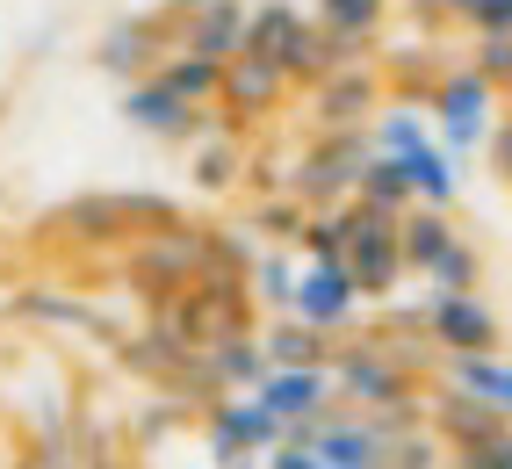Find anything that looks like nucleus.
I'll list each match as a JSON object with an SVG mask.
<instances>
[{
    "label": "nucleus",
    "mask_w": 512,
    "mask_h": 469,
    "mask_svg": "<svg viewBox=\"0 0 512 469\" xmlns=\"http://www.w3.org/2000/svg\"><path fill=\"white\" fill-rule=\"evenodd\" d=\"M15 318H44V325H87V332H101V311L80 304V296H58V289L15 296Z\"/></svg>",
    "instance_id": "obj_33"
},
{
    "label": "nucleus",
    "mask_w": 512,
    "mask_h": 469,
    "mask_svg": "<svg viewBox=\"0 0 512 469\" xmlns=\"http://www.w3.org/2000/svg\"><path fill=\"white\" fill-rule=\"evenodd\" d=\"M448 462H455V469H512V419H505L498 433H484L476 448H455Z\"/></svg>",
    "instance_id": "obj_35"
},
{
    "label": "nucleus",
    "mask_w": 512,
    "mask_h": 469,
    "mask_svg": "<svg viewBox=\"0 0 512 469\" xmlns=\"http://www.w3.org/2000/svg\"><path fill=\"white\" fill-rule=\"evenodd\" d=\"M260 469H325V462L303 448V441H282V448H267V455H260Z\"/></svg>",
    "instance_id": "obj_40"
},
{
    "label": "nucleus",
    "mask_w": 512,
    "mask_h": 469,
    "mask_svg": "<svg viewBox=\"0 0 512 469\" xmlns=\"http://www.w3.org/2000/svg\"><path fill=\"white\" fill-rule=\"evenodd\" d=\"M253 282L246 275H202L174 311H159V318H174L181 325V340L188 347H217L231 340V332H253Z\"/></svg>",
    "instance_id": "obj_6"
},
{
    "label": "nucleus",
    "mask_w": 512,
    "mask_h": 469,
    "mask_svg": "<svg viewBox=\"0 0 512 469\" xmlns=\"http://www.w3.org/2000/svg\"><path fill=\"white\" fill-rule=\"evenodd\" d=\"M181 224V210L166 195H138V188H101V195H65V203L44 217V239L51 246H80V253H123L138 246L145 231Z\"/></svg>",
    "instance_id": "obj_1"
},
{
    "label": "nucleus",
    "mask_w": 512,
    "mask_h": 469,
    "mask_svg": "<svg viewBox=\"0 0 512 469\" xmlns=\"http://www.w3.org/2000/svg\"><path fill=\"white\" fill-rule=\"evenodd\" d=\"M224 65L231 58H202V51H174L159 65V80L181 94L188 109H217V94H224Z\"/></svg>",
    "instance_id": "obj_28"
},
{
    "label": "nucleus",
    "mask_w": 512,
    "mask_h": 469,
    "mask_svg": "<svg viewBox=\"0 0 512 469\" xmlns=\"http://www.w3.org/2000/svg\"><path fill=\"white\" fill-rule=\"evenodd\" d=\"M462 239V231H455V210H433V203H412V210H404L397 217V246H404V267H412V282L426 275V267L440 260V253H448Z\"/></svg>",
    "instance_id": "obj_20"
},
{
    "label": "nucleus",
    "mask_w": 512,
    "mask_h": 469,
    "mask_svg": "<svg viewBox=\"0 0 512 469\" xmlns=\"http://www.w3.org/2000/svg\"><path fill=\"white\" fill-rule=\"evenodd\" d=\"M296 102V87H289V73L275 58H253V51H238L231 65H224V94H217V123L224 130H238L246 138L253 123H267V116H282Z\"/></svg>",
    "instance_id": "obj_10"
},
{
    "label": "nucleus",
    "mask_w": 512,
    "mask_h": 469,
    "mask_svg": "<svg viewBox=\"0 0 512 469\" xmlns=\"http://www.w3.org/2000/svg\"><path fill=\"white\" fill-rule=\"evenodd\" d=\"M469 65L484 73L498 94H512V29H491V37H469Z\"/></svg>",
    "instance_id": "obj_34"
},
{
    "label": "nucleus",
    "mask_w": 512,
    "mask_h": 469,
    "mask_svg": "<svg viewBox=\"0 0 512 469\" xmlns=\"http://www.w3.org/2000/svg\"><path fill=\"white\" fill-rule=\"evenodd\" d=\"M202 441H210V462L224 469V462H238V455H267V448H282L289 441V426L260 405L253 390H231V397H217V405H202Z\"/></svg>",
    "instance_id": "obj_9"
},
{
    "label": "nucleus",
    "mask_w": 512,
    "mask_h": 469,
    "mask_svg": "<svg viewBox=\"0 0 512 469\" xmlns=\"http://www.w3.org/2000/svg\"><path fill=\"white\" fill-rule=\"evenodd\" d=\"M332 390L361 412H390V405H419L426 397V376H412L375 332H347L332 354Z\"/></svg>",
    "instance_id": "obj_4"
},
{
    "label": "nucleus",
    "mask_w": 512,
    "mask_h": 469,
    "mask_svg": "<svg viewBox=\"0 0 512 469\" xmlns=\"http://www.w3.org/2000/svg\"><path fill=\"white\" fill-rule=\"evenodd\" d=\"M303 217H311V210H303L289 188H282V195H253V217H246V231H253L260 246H296Z\"/></svg>",
    "instance_id": "obj_32"
},
{
    "label": "nucleus",
    "mask_w": 512,
    "mask_h": 469,
    "mask_svg": "<svg viewBox=\"0 0 512 469\" xmlns=\"http://www.w3.org/2000/svg\"><path fill=\"white\" fill-rule=\"evenodd\" d=\"M462 29H469V37H491V29H512V0H469V8H462Z\"/></svg>",
    "instance_id": "obj_37"
},
{
    "label": "nucleus",
    "mask_w": 512,
    "mask_h": 469,
    "mask_svg": "<svg viewBox=\"0 0 512 469\" xmlns=\"http://www.w3.org/2000/svg\"><path fill=\"white\" fill-rule=\"evenodd\" d=\"M498 426H505V412L484 405V397H469V390H455V383H440V390L426 397V433H433L448 455H455V448H476V441L498 433Z\"/></svg>",
    "instance_id": "obj_16"
},
{
    "label": "nucleus",
    "mask_w": 512,
    "mask_h": 469,
    "mask_svg": "<svg viewBox=\"0 0 512 469\" xmlns=\"http://www.w3.org/2000/svg\"><path fill=\"white\" fill-rule=\"evenodd\" d=\"M383 65L375 58H354L339 65V73H325L318 87H303V116H311V130H368L375 116H383Z\"/></svg>",
    "instance_id": "obj_8"
},
{
    "label": "nucleus",
    "mask_w": 512,
    "mask_h": 469,
    "mask_svg": "<svg viewBox=\"0 0 512 469\" xmlns=\"http://www.w3.org/2000/svg\"><path fill=\"white\" fill-rule=\"evenodd\" d=\"M0 210H8V181H0Z\"/></svg>",
    "instance_id": "obj_45"
},
{
    "label": "nucleus",
    "mask_w": 512,
    "mask_h": 469,
    "mask_svg": "<svg viewBox=\"0 0 512 469\" xmlns=\"http://www.w3.org/2000/svg\"><path fill=\"white\" fill-rule=\"evenodd\" d=\"M15 469H44V462H37V455H22V462H15Z\"/></svg>",
    "instance_id": "obj_43"
},
{
    "label": "nucleus",
    "mask_w": 512,
    "mask_h": 469,
    "mask_svg": "<svg viewBox=\"0 0 512 469\" xmlns=\"http://www.w3.org/2000/svg\"><path fill=\"white\" fill-rule=\"evenodd\" d=\"M296 275H303V253L296 246H260L253 253V304L260 311H275V318H289L296 311Z\"/></svg>",
    "instance_id": "obj_27"
},
{
    "label": "nucleus",
    "mask_w": 512,
    "mask_h": 469,
    "mask_svg": "<svg viewBox=\"0 0 512 469\" xmlns=\"http://www.w3.org/2000/svg\"><path fill=\"white\" fill-rule=\"evenodd\" d=\"M224 469H260V462H253V455H238V462H224Z\"/></svg>",
    "instance_id": "obj_42"
},
{
    "label": "nucleus",
    "mask_w": 512,
    "mask_h": 469,
    "mask_svg": "<svg viewBox=\"0 0 512 469\" xmlns=\"http://www.w3.org/2000/svg\"><path fill=\"white\" fill-rule=\"evenodd\" d=\"M166 58H174L166 8H159V15H116V22L94 37V65H101L109 80H123V87H130V80H152Z\"/></svg>",
    "instance_id": "obj_13"
},
{
    "label": "nucleus",
    "mask_w": 512,
    "mask_h": 469,
    "mask_svg": "<svg viewBox=\"0 0 512 469\" xmlns=\"http://www.w3.org/2000/svg\"><path fill=\"white\" fill-rule=\"evenodd\" d=\"M318 29H332V37H347L354 51H375L383 44V29L397 15V0H311Z\"/></svg>",
    "instance_id": "obj_23"
},
{
    "label": "nucleus",
    "mask_w": 512,
    "mask_h": 469,
    "mask_svg": "<svg viewBox=\"0 0 512 469\" xmlns=\"http://www.w3.org/2000/svg\"><path fill=\"white\" fill-rule=\"evenodd\" d=\"M303 37H311V0H253V15H246V51L253 58L289 65V51Z\"/></svg>",
    "instance_id": "obj_18"
},
{
    "label": "nucleus",
    "mask_w": 512,
    "mask_h": 469,
    "mask_svg": "<svg viewBox=\"0 0 512 469\" xmlns=\"http://www.w3.org/2000/svg\"><path fill=\"white\" fill-rule=\"evenodd\" d=\"M246 188L253 195H282L289 188V159L267 152V145H246Z\"/></svg>",
    "instance_id": "obj_36"
},
{
    "label": "nucleus",
    "mask_w": 512,
    "mask_h": 469,
    "mask_svg": "<svg viewBox=\"0 0 512 469\" xmlns=\"http://www.w3.org/2000/svg\"><path fill=\"white\" fill-rule=\"evenodd\" d=\"M397 166L412 174V195H419V203H433V210H455V195H462V159H455L448 145H440V130H433V138H426L419 152H404Z\"/></svg>",
    "instance_id": "obj_22"
},
{
    "label": "nucleus",
    "mask_w": 512,
    "mask_h": 469,
    "mask_svg": "<svg viewBox=\"0 0 512 469\" xmlns=\"http://www.w3.org/2000/svg\"><path fill=\"white\" fill-rule=\"evenodd\" d=\"M246 15L253 0H202V8H166V29H174V51L238 58L246 51Z\"/></svg>",
    "instance_id": "obj_15"
},
{
    "label": "nucleus",
    "mask_w": 512,
    "mask_h": 469,
    "mask_svg": "<svg viewBox=\"0 0 512 469\" xmlns=\"http://www.w3.org/2000/svg\"><path fill=\"white\" fill-rule=\"evenodd\" d=\"M426 296H462V289H484V246L476 239H455L448 253H440L433 267H426Z\"/></svg>",
    "instance_id": "obj_31"
},
{
    "label": "nucleus",
    "mask_w": 512,
    "mask_h": 469,
    "mask_svg": "<svg viewBox=\"0 0 512 469\" xmlns=\"http://www.w3.org/2000/svg\"><path fill=\"white\" fill-rule=\"evenodd\" d=\"M375 65H383V94H390V102H412V109H426L433 87H440V73H448V58L426 51V44H404V51L375 58Z\"/></svg>",
    "instance_id": "obj_21"
},
{
    "label": "nucleus",
    "mask_w": 512,
    "mask_h": 469,
    "mask_svg": "<svg viewBox=\"0 0 512 469\" xmlns=\"http://www.w3.org/2000/svg\"><path fill=\"white\" fill-rule=\"evenodd\" d=\"M202 368H210L217 397H231V390H253V383L267 376V347H260V332H231V340L202 347Z\"/></svg>",
    "instance_id": "obj_25"
},
{
    "label": "nucleus",
    "mask_w": 512,
    "mask_h": 469,
    "mask_svg": "<svg viewBox=\"0 0 512 469\" xmlns=\"http://www.w3.org/2000/svg\"><path fill=\"white\" fill-rule=\"evenodd\" d=\"M289 318L332 332V340H347L354 318H361V289H354V275H347V260H303V275H296V311H289Z\"/></svg>",
    "instance_id": "obj_14"
},
{
    "label": "nucleus",
    "mask_w": 512,
    "mask_h": 469,
    "mask_svg": "<svg viewBox=\"0 0 512 469\" xmlns=\"http://www.w3.org/2000/svg\"><path fill=\"white\" fill-rule=\"evenodd\" d=\"M188 181L202 195H231V188H246V138L238 130H210V138H195L188 145Z\"/></svg>",
    "instance_id": "obj_19"
},
{
    "label": "nucleus",
    "mask_w": 512,
    "mask_h": 469,
    "mask_svg": "<svg viewBox=\"0 0 512 469\" xmlns=\"http://www.w3.org/2000/svg\"><path fill=\"white\" fill-rule=\"evenodd\" d=\"M484 152H491V174L512 188V116H498V123H491V145H484Z\"/></svg>",
    "instance_id": "obj_39"
},
{
    "label": "nucleus",
    "mask_w": 512,
    "mask_h": 469,
    "mask_svg": "<svg viewBox=\"0 0 512 469\" xmlns=\"http://www.w3.org/2000/svg\"><path fill=\"white\" fill-rule=\"evenodd\" d=\"M166 8H202V0H166Z\"/></svg>",
    "instance_id": "obj_44"
},
{
    "label": "nucleus",
    "mask_w": 512,
    "mask_h": 469,
    "mask_svg": "<svg viewBox=\"0 0 512 469\" xmlns=\"http://www.w3.org/2000/svg\"><path fill=\"white\" fill-rule=\"evenodd\" d=\"M347 275H354V289H361V304H375V311H383L390 296L412 282V267H404V246H397V217H390V210H361V203H354Z\"/></svg>",
    "instance_id": "obj_7"
},
{
    "label": "nucleus",
    "mask_w": 512,
    "mask_h": 469,
    "mask_svg": "<svg viewBox=\"0 0 512 469\" xmlns=\"http://www.w3.org/2000/svg\"><path fill=\"white\" fill-rule=\"evenodd\" d=\"M383 469H440V441L433 433H412V441H397Z\"/></svg>",
    "instance_id": "obj_38"
},
{
    "label": "nucleus",
    "mask_w": 512,
    "mask_h": 469,
    "mask_svg": "<svg viewBox=\"0 0 512 469\" xmlns=\"http://www.w3.org/2000/svg\"><path fill=\"white\" fill-rule=\"evenodd\" d=\"M202 282V224H166V231H145L138 246H123V289L152 311H174L181 296Z\"/></svg>",
    "instance_id": "obj_2"
},
{
    "label": "nucleus",
    "mask_w": 512,
    "mask_h": 469,
    "mask_svg": "<svg viewBox=\"0 0 512 469\" xmlns=\"http://www.w3.org/2000/svg\"><path fill=\"white\" fill-rule=\"evenodd\" d=\"M354 203H361V210H390V217H404L419 195H412V174H404L397 159L375 152V159L361 166V181H354Z\"/></svg>",
    "instance_id": "obj_29"
},
{
    "label": "nucleus",
    "mask_w": 512,
    "mask_h": 469,
    "mask_svg": "<svg viewBox=\"0 0 512 469\" xmlns=\"http://www.w3.org/2000/svg\"><path fill=\"white\" fill-rule=\"evenodd\" d=\"M253 397H260L282 426L318 419V412L332 405V368H267V376L253 383Z\"/></svg>",
    "instance_id": "obj_17"
},
{
    "label": "nucleus",
    "mask_w": 512,
    "mask_h": 469,
    "mask_svg": "<svg viewBox=\"0 0 512 469\" xmlns=\"http://www.w3.org/2000/svg\"><path fill=\"white\" fill-rule=\"evenodd\" d=\"M440 8H448V22H462V8H469V0H440Z\"/></svg>",
    "instance_id": "obj_41"
},
{
    "label": "nucleus",
    "mask_w": 512,
    "mask_h": 469,
    "mask_svg": "<svg viewBox=\"0 0 512 469\" xmlns=\"http://www.w3.org/2000/svg\"><path fill=\"white\" fill-rule=\"evenodd\" d=\"M260 347H267V368H332L339 340L318 325H303V318H275L260 332Z\"/></svg>",
    "instance_id": "obj_24"
},
{
    "label": "nucleus",
    "mask_w": 512,
    "mask_h": 469,
    "mask_svg": "<svg viewBox=\"0 0 512 469\" xmlns=\"http://www.w3.org/2000/svg\"><path fill=\"white\" fill-rule=\"evenodd\" d=\"M347 239H354V203H332V210H311L296 231V253L303 260H347Z\"/></svg>",
    "instance_id": "obj_30"
},
{
    "label": "nucleus",
    "mask_w": 512,
    "mask_h": 469,
    "mask_svg": "<svg viewBox=\"0 0 512 469\" xmlns=\"http://www.w3.org/2000/svg\"><path fill=\"white\" fill-rule=\"evenodd\" d=\"M426 116H433L440 145H448L455 159H462V152H484V145H491V123H498V87H491L484 73H476L469 58H455L448 73H440V87H433Z\"/></svg>",
    "instance_id": "obj_5"
},
{
    "label": "nucleus",
    "mask_w": 512,
    "mask_h": 469,
    "mask_svg": "<svg viewBox=\"0 0 512 469\" xmlns=\"http://www.w3.org/2000/svg\"><path fill=\"white\" fill-rule=\"evenodd\" d=\"M440 383H455L469 397H484V405H498L512 419V354H462V361H440Z\"/></svg>",
    "instance_id": "obj_26"
},
{
    "label": "nucleus",
    "mask_w": 512,
    "mask_h": 469,
    "mask_svg": "<svg viewBox=\"0 0 512 469\" xmlns=\"http://www.w3.org/2000/svg\"><path fill=\"white\" fill-rule=\"evenodd\" d=\"M368 159H375V130H311V145L289 152V195L303 210L354 203V181Z\"/></svg>",
    "instance_id": "obj_3"
},
{
    "label": "nucleus",
    "mask_w": 512,
    "mask_h": 469,
    "mask_svg": "<svg viewBox=\"0 0 512 469\" xmlns=\"http://www.w3.org/2000/svg\"><path fill=\"white\" fill-rule=\"evenodd\" d=\"M426 332L440 361H462V354H498L505 347V318L484 289H462V296H426Z\"/></svg>",
    "instance_id": "obj_12"
},
{
    "label": "nucleus",
    "mask_w": 512,
    "mask_h": 469,
    "mask_svg": "<svg viewBox=\"0 0 512 469\" xmlns=\"http://www.w3.org/2000/svg\"><path fill=\"white\" fill-rule=\"evenodd\" d=\"M123 123L138 130V138H152V145H195V138H210L217 130V109H188L174 87H166L159 73L152 80H130L123 87Z\"/></svg>",
    "instance_id": "obj_11"
}]
</instances>
